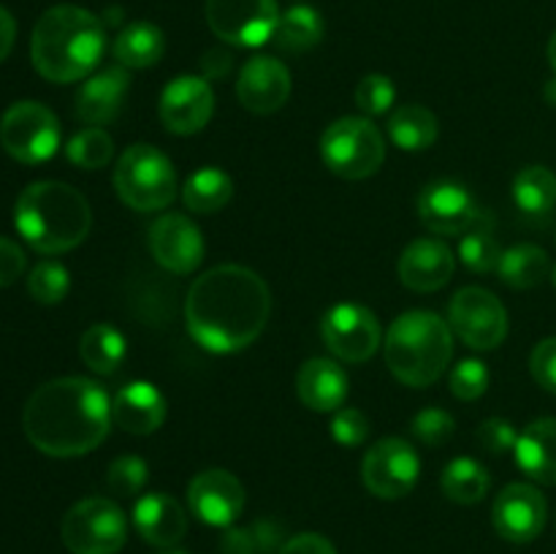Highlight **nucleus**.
I'll list each match as a JSON object with an SVG mask.
<instances>
[{
    "label": "nucleus",
    "instance_id": "obj_2",
    "mask_svg": "<svg viewBox=\"0 0 556 554\" xmlns=\"http://www.w3.org/2000/svg\"><path fill=\"white\" fill-rule=\"evenodd\" d=\"M27 440L41 454L71 459L96 451L112 427V396L90 378H54L38 386L22 413Z\"/></svg>",
    "mask_w": 556,
    "mask_h": 554
},
{
    "label": "nucleus",
    "instance_id": "obj_22",
    "mask_svg": "<svg viewBox=\"0 0 556 554\" xmlns=\"http://www.w3.org/2000/svg\"><path fill=\"white\" fill-rule=\"evenodd\" d=\"M166 396L147 380H130L112 400V421L130 435L157 432L166 421Z\"/></svg>",
    "mask_w": 556,
    "mask_h": 554
},
{
    "label": "nucleus",
    "instance_id": "obj_49",
    "mask_svg": "<svg viewBox=\"0 0 556 554\" xmlns=\"http://www.w3.org/2000/svg\"><path fill=\"white\" fill-rule=\"evenodd\" d=\"M548 63H552V68L556 74V33L552 36V41H548Z\"/></svg>",
    "mask_w": 556,
    "mask_h": 554
},
{
    "label": "nucleus",
    "instance_id": "obj_24",
    "mask_svg": "<svg viewBox=\"0 0 556 554\" xmlns=\"http://www.w3.org/2000/svg\"><path fill=\"white\" fill-rule=\"evenodd\" d=\"M296 394L315 413H337L348 400V375L334 358L315 356L299 367Z\"/></svg>",
    "mask_w": 556,
    "mask_h": 554
},
{
    "label": "nucleus",
    "instance_id": "obj_30",
    "mask_svg": "<svg viewBox=\"0 0 556 554\" xmlns=\"http://www.w3.org/2000/svg\"><path fill=\"white\" fill-rule=\"evenodd\" d=\"M445 498L454 500L459 505H476L481 503L492 487V476L481 462L470 459V456H459V459L448 462L440 478Z\"/></svg>",
    "mask_w": 556,
    "mask_h": 554
},
{
    "label": "nucleus",
    "instance_id": "obj_9",
    "mask_svg": "<svg viewBox=\"0 0 556 554\" xmlns=\"http://www.w3.org/2000/svg\"><path fill=\"white\" fill-rule=\"evenodd\" d=\"M0 144L14 161L43 163L58 152L60 123L38 101H16L0 117Z\"/></svg>",
    "mask_w": 556,
    "mask_h": 554
},
{
    "label": "nucleus",
    "instance_id": "obj_3",
    "mask_svg": "<svg viewBox=\"0 0 556 554\" xmlns=\"http://www.w3.org/2000/svg\"><path fill=\"white\" fill-rule=\"evenodd\" d=\"M106 49V27L81 5H52L38 16L30 38V60L54 85L87 79Z\"/></svg>",
    "mask_w": 556,
    "mask_h": 554
},
{
    "label": "nucleus",
    "instance_id": "obj_33",
    "mask_svg": "<svg viewBox=\"0 0 556 554\" xmlns=\"http://www.w3.org/2000/svg\"><path fill=\"white\" fill-rule=\"evenodd\" d=\"M79 356L92 373L114 375L125 358L123 331L109 324H96L81 335Z\"/></svg>",
    "mask_w": 556,
    "mask_h": 554
},
{
    "label": "nucleus",
    "instance_id": "obj_12",
    "mask_svg": "<svg viewBox=\"0 0 556 554\" xmlns=\"http://www.w3.org/2000/svg\"><path fill=\"white\" fill-rule=\"evenodd\" d=\"M324 342L340 362L362 364L378 353L383 342L378 315L356 302L334 304L320 320Z\"/></svg>",
    "mask_w": 556,
    "mask_h": 554
},
{
    "label": "nucleus",
    "instance_id": "obj_23",
    "mask_svg": "<svg viewBox=\"0 0 556 554\" xmlns=\"http://www.w3.org/2000/svg\"><path fill=\"white\" fill-rule=\"evenodd\" d=\"M134 527L152 546H177L188 532V514L172 494L150 492L136 500Z\"/></svg>",
    "mask_w": 556,
    "mask_h": 554
},
{
    "label": "nucleus",
    "instance_id": "obj_5",
    "mask_svg": "<svg viewBox=\"0 0 556 554\" xmlns=\"http://www.w3.org/2000/svg\"><path fill=\"white\" fill-rule=\"evenodd\" d=\"M386 364L400 383L427 389L448 369L454 356V335L448 320L429 310L402 313L383 340Z\"/></svg>",
    "mask_w": 556,
    "mask_h": 554
},
{
    "label": "nucleus",
    "instance_id": "obj_8",
    "mask_svg": "<svg viewBox=\"0 0 556 554\" xmlns=\"http://www.w3.org/2000/svg\"><path fill=\"white\" fill-rule=\"evenodd\" d=\"M60 536L74 554H117L128 538V519L114 500L87 498L71 505Z\"/></svg>",
    "mask_w": 556,
    "mask_h": 554
},
{
    "label": "nucleus",
    "instance_id": "obj_26",
    "mask_svg": "<svg viewBox=\"0 0 556 554\" xmlns=\"http://www.w3.org/2000/svg\"><path fill=\"white\" fill-rule=\"evenodd\" d=\"M112 52L123 68H152L155 63H161L163 52H166V36L152 22H130L114 38Z\"/></svg>",
    "mask_w": 556,
    "mask_h": 554
},
{
    "label": "nucleus",
    "instance_id": "obj_43",
    "mask_svg": "<svg viewBox=\"0 0 556 554\" xmlns=\"http://www.w3.org/2000/svg\"><path fill=\"white\" fill-rule=\"evenodd\" d=\"M516 440H519V432H516L514 424L505 421V418H486V421L478 427V443H481V449L492 456H503L508 454V451H514Z\"/></svg>",
    "mask_w": 556,
    "mask_h": 554
},
{
    "label": "nucleus",
    "instance_id": "obj_10",
    "mask_svg": "<svg viewBox=\"0 0 556 554\" xmlns=\"http://www.w3.org/2000/svg\"><path fill=\"white\" fill-rule=\"evenodd\" d=\"M448 326L465 345L476 351H492L508 337V313L492 291L481 286H465L451 299Z\"/></svg>",
    "mask_w": 556,
    "mask_h": 554
},
{
    "label": "nucleus",
    "instance_id": "obj_47",
    "mask_svg": "<svg viewBox=\"0 0 556 554\" xmlns=\"http://www.w3.org/2000/svg\"><path fill=\"white\" fill-rule=\"evenodd\" d=\"M201 68H204L206 81L223 79V76L231 71V54L220 52V49H210V52L204 54V60H201Z\"/></svg>",
    "mask_w": 556,
    "mask_h": 554
},
{
    "label": "nucleus",
    "instance_id": "obj_36",
    "mask_svg": "<svg viewBox=\"0 0 556 554\" xmlns=\"http://www.w3.org/2000/svg\"><path fill=\"white\" fill-rule=\"evenodd\" d=\"M280 541V527L271 521H255L250 527H228L223 536V554H269Z\"/></svg>",
    "mask_w": 556,
    "mask_h": 554
},
{
    "label": "nucleus",
    "instance_id": "obj_42",
    "mask_svg": "<svg viewBox=\"0 0 556 554\" xmlns=\"http://www.w3.org/2000/svg\"><path fill=\"white\" fill-rule=\"evenodd\" d=\"M369 435V418L358 407H340L331 418V438L340 445H362Z\"/></svg>",
    "mask_w": 556,
    "mask_h": 554
},
{
    "label": "nucleus",
    "instance_id": "obj_50",
    "mask_svg": "<svg viewBox=\"0 0 556 554\" xmlns=\"http://www.w3.org/2000/svg\"><path fill=\"white\" fill-rule=\"evenodd\" d=\"M546 101L552 103V106H556V79H552L546 85Z\"/></svg>",
    "mask_w": 556,
    "mask_h": 554
},
{
    "label": "nucleus",
    "instance_id": "obj_34",
    "mask_svg": "<svg viewBox=\"0 0 556 554\" xmlns=\"http://www.w3.org/2000/svg\"><path fill=\"white\" fill-rule=\"evenodd\" d=\"M459 259L465 261L467 269L481 272V275L497 269L500 259H503V250H500L497 239H494L492 215H481L470 231L462 234Z\"/></svg>",
    "mask_w": 556,
    "mask_h": 554
},
{
    "label": "nucleus",
    "instance_id": "obj_20",
    "mask_svg": "<svg viewBox=\"0 0 556 554\" xmlns=\"http://www.w3.org/2000/svg\"><path fill=\"white\" fill-rule=\"evenodd\" d=\"M456 269L454 250L432 237L416 239L400 255L402 286L416 293H432L448 286Z\"/></svg>",
    "mask_w": 556,
    "mask_h": 554
},
{
    "label": "nucleus",
    "instance_id": "obj_28",
    "mask_svg": "<svg viewBox=\"0 0 556 554\" xmlns=\"http://www.w3.org/2000/svg\"><path fill=\"white\" fill-rule=\"evenodd\" d=\"M233 179L223 168L204 166L185 179L182 201L193 215H215L231 201Z\"/></svg>",
    "mask_w": 556,
    "mask_h": 554
},
{
    "label": "nucleus",
    "instance_id": "obj_14",
    "mask_svg": "<svg viewBox=\"0 0 556 554\" xmlns=\"http://www.w3.org/2000/svg\"><path fill=\"white\" fill-rule=\"evenodd\" d=\"M157 112L168 134L193 136L204 130L215 114V90L204 76H177L163 87Z\"/></svg>",
    "mask_w": 556,
    "mask_h": 554
},
{
    "label": "nucleus",
    "instance_id": "obj_27",
    "mask_svg": "<svg viewBox=\"0 0 556 554\" xmlns=\"http://www.w3.org/2000/svg\"><path fill=\"white\" fill-rule=\"evenodd\" d=\"M438 117L421 103H405L389 117V139L405 152H421L438 141Z\"/></svg>",
    "mask_w": 556,
    "mask_h": 554
},
{
    "label": "nucleus",
    "instance_id": "obj_39",
    "mask_svg": "<svg viewBox=\"0 0 556 554\" xmlns=\"http://www.w3.org/2000/svg\"><path fill=\"white\" fill-rule=\"evenodd\" d=\"M489 367L481 358H465L451 373V394L462 402L481 400L489 389Z\"/></svg>",
    "mask_w": 556,
    "mask_h": 554
},
{
    "label": "nucleus",
    "instance_id": "obj_18",
    "mask_svg": "<svg viewBox=\"0 0 556 554\" xmlns=\"http://www.w3.org/2000/svg\"><path fill=\"white\" fill-rule=\"evenodd\" d=\"M188 505L204 525L231 527L244 508V487L233 473L212 467L188 483Z\"/></svg>",
    "mask_w": 556,
    "mask_h": 554
},
{
    "label": "nucleus",
    "instance_id": "obj_16",
    "mask_svg": "<svg viewBox=\"0 0 556 554\" xmlns=\"http://www.w3.org/2000/svg\"><path fill=\"white\" fill-rule=\"evenodd\" d=\"M546 498L532 483H508L494 500L492 525L497 536L510 543L535 541L546 527Z\"/></svg>",
    "mask_w": 556,
    "mask_h": 554
},
{
    "label": "nucleus",
    "instance_id": "obj_38",
    "mask_svg": "<svg viewBox=\"0 0 556 554\" xmlns=\"http://www.w3.org/2000/svg\"><path fill=\"white\" fill-rule=\"evenodd\" d=\"M147 473L150 470H147V462L141 459V456H117V459L109 465L106 487L112 489V494H117V498H134V494H139L141 489H144Z\"/></svg>",
    "mask_w": 556,
    "mask_h": 554
},
{
    "label": "nucleus",
    "instance_id": "obj_41",
    "mask_svg": "<svg viewBox=\"0 0 556 554\" xmlns=\"http://www.w3.org/2000/svg\"><path fill=\"white\" fill-rule=\"evenodd\" d=\"M413 435L427 445H445L456 432V421L443 407H424L410 424Z\"/></svg>",
    "mask_w": 556,
    "mask_h": 554
},
{
    "label": "nucleus",
    "instance_id": "obj_48",
    "mask_svg": "<svg viewBox=\"0 0 556 554\" xmlns=\"http://www.w3.org/2000/svg\"><path fill=\"white\" fill-rule=\"evenodd\" d=\"M14 41H16V20L11 16L9 9L0 5V63L11 54Z\"/></svg>",
    "mask_w": 556,
    "mask_h": 554
},
{
    "label": "nucleus",
    "instance_id": "obj_35",
    "mask_svg": "<svg viewBox=\"0 0 556 554\" xmlns=\"http://www.w3.org/2000/svg\"><path fill=\"white\" fill-rule=\"evenodd\" d=\"M114 155V141L101 125H87V128L76 130L65 144V158L74 166L85 168V172H96L103 168Z\"/></svg>",
    "mask_w": 556,
    "mask_h": 554
},
{
    "label": "nucleus",
    "instance_id": "obj_31",
    "mask_svg": "<svg viewBox=\"0 0 556 554\" xmlns=\"http://www.w3.org/2000/svg\"><path fill=\"white\" fill-rule=\"evenodd\" d=\"M514 201L525 215L546 217L556 206V174L546 166H527L514 179Z\"/></svg>",
    "mask_w": 556,
    "mask_h": 554
},
{
    "label": "nucleus",
    "instance_id": "obj_37",
    "mask_svg": "<svg viewBox=\"0 0 556 554\" xmlns=\"http://www.w3.org/2000/svg\"><path fill=\"white\" fill-rule=\"evenodd\" d=\"M68 269L58 261H41L33 266L30 277H27V291L38 304H60L68 297Z\"/></svg>",
    "mask_w": 556,
    "mask_h": 554
},
{
    "label": "nucleus",
    "instance_id": "obj_21",
    "mask_svg": "<svg viewBox=\"0 0 556 554\" xmlns=\"http://www.w3.org/2000/svg\"><path fill=\"white\" fill-rule=\"evenodd\" d=\"M130 90V74L123 65H109L87 76L76 90V117L87 125H106L123 112L125 96Z\"/></svg>",
    "mask_w": 556,
    "mask_h": 554
},
{
    "label": "nucleus",
    "instance_id": "obj_17",
    "mask_svg": "<svg viewBox=\"0 0 556 554\" xmlns=\"http://www.w3.org/2000/svg\"><path fill=\"white\" fill-rule=\"evenodd\" d=\"M481 215L483 212H478L470 190L459 182H451V179L427 185L418 196V217L429 231L440 234V237L467 234Z\"/></svg>",
    "mask_w": 556,
    "mask_h": 554
},
{
    "label": "nucleus",
    "instance_id": "obj_13",
    "mask_svg": "<svg viewBox=\"0 0 556 554\" xmlns=\"http://www.w3.org/2000/svg\"><path fill=\"white\" fill-rule=\"evenodd\" d=\"M421 459L416 449L402 438H383L364 454L362 481L375 498L400 500L416 489Z\"/></svg>",
    "mask_w": 556,
    "mask_h": 554
},
{
    "label": "nucleus",
    "instance_id": "obj_52",
    "mask_svg": "<svg viewBox=\"0 0 556 554\" xmlns=\"http://www.w3.org/2000/svg\"><path fill=\"white\" fill-rule=\"evenodd\" d=\"M552 282H554V288H556V264L552 266Z\"/></svg>",
    "mask_w": 556,
    "mask_h": 554
},
{
    "label": "nucleus",
    "instance_id": "obj_32",
    "mask_svg": "<svg viewBox=\"0 0 556 554\" xmlns=\"http://www.w3.org/2000/svg\"><path fill=\"white\" fill-rule=\"evenodd\" d=\"M324 38V16L313 5H293L280 14L275 30V43L282 52H307Z\"/></svg>",
    "mask_w": 556,
    "mask_h": 554
},
{
    "label": "nucleus",
    "instance_id": "obj_44",
    "mask_svg": "<svg viewBox=\"0 0 556 554\" xmlns=\"http://www.w3.org/2000/svg\"><path fill=\"white\" fill-rule=\"evenodd\" d=\"M530 369L538 386L556 394V337H546V340L538 342L530 356Z\"/></svg>",
    "mask_w": 556,
    "mask_h": 554
},
{
    "label": "nucleus",
    "instance_id": "obj_19",
    "mask_svg": "<svg viewBox=\"0 0 556 554\" xmlns=\"http://www.w3.org/2000/svg\"><path fill=\"white\" fill-rule=\"evenodd\" d=\"M291 96V74L286 63L269 54L250 58L237 76V98L248 112L275 114Z\"/></svg>",
    "mask_w": 556,
    "mask_h": 554
},
{
    "label": "nucleus",
    "instance_id": "obj_4",
    "mask_svg": "<svg viewBox=\"0 0 556 554\" xmlns=\"http://www.w3.org/2000/svg\"><path fill=\"white\" fill-rule=\"evenodd\" d=\"M16 231L33 250L58 255L79 248L92 226L90 201L74 185L41 179L27 185L14 206Z\"/></svg>",
    "mask_w": 556,
    "mask_h": 554
},
{
    "label": "nucleus",
    "instance_id": "obj_40",
    "mask_svg": "<svg viewBox=\"0 0 556 554\" xmlns=\"http://www.w3.org/2000/svg\"><path fill=\"white\" fill-rule=\"evenodd\" d=\"M394 81L383 74H367L356 87V103L364 114L369 117H378V114H386L391 106H394Z\"/></svg>",
    "mask_w": 556,
    "mask_h": 554
},
{
    "label": "nucleus",
    "instance_id": "obj_29",
    "mask_svg": "<svg viewBox=\"0 0 556 554\" xmlns=\"http://www.w3.org/2000/svg\"><path fill=\"white\" fill-rule=\"evenodd\" d=\"M500 280L510 288H535L552 275V261L548 253L538 244H516V248L505 250L503 259H500Z\"/></svg>",
    "mask_w": 556,
    "mask_h": 554
},
{
    "label": "nucleus",
    "instance_id": "obj_11",
    "mask_svg": "<svg viewBox=\"0 0 556 554\" xmlns=\"http://www.w3.org/2000/svg\"><path fill=\"white\" fill-rule=\"evenodd\" d=\"M206 22L220 41L255 49L275 38L280 11L275 0H206Z\"/></svg>",
    "mask_w": 556,
    "mask_h": 554
},
{
    "label": "nucleus",
    "instance_id": "obj_15",
    "mask_svg": "<svg viewBox=\"0 0 556 554\" xmlns=\"http://www.w3.org/2000/svg\"><path fill=\"white\" fill-rule=\"evenodd\" d=\"M201 228L182 212H166L150 226V253L174 275H190L204 261Z\"/></svg>",
    "mask_w": 556,
    "mask_h": 554
},
{
    "label": "nucleus",
    "instance_id": "obj_1",
    "mask_svg": "<svg viewBox=\"0 0 556 554\" xmlns=\"http://www.w3.org/2000/svg\"><path fill=\"white\" fill-rule=\"evenodd\" d=\"M269 286L258 272L239 264H220L195 277L185 299V326L212 353L253 345L269 324Z\"/></svg>",
    "mask_w": 556,
    "mask_h": 554
},
{
    "label": "nucleus",
    "instance_id": "obj_7",
    "mask_svg": "<svg viewBox=\"0 0 556 554\" xmlns=\"http://www.w3.org/2000/svg\"><path fill=\"white\" fill-rule=\"evenodd\" d=\"M326 168L342 179H367L383 166L386 139L367 117H340L320 136Z\"/></svg>",
    "mask_w": 556,
    "mask_h": 554
},
{
    "label": "nucleus",
    "instance_id": "obj_25",
    "mask_svg": "<svg viewBox=\"0 0 556 554\" xmlns=\"http://www.w3.org/2000/svg\"><path fill=\"white\" fill-rule=\"evenodd\" d=\"M514 456L532 481L556 487V418H538L521 429Z\"/></svg>",
    "mask_w": 556,
    "mask_h": 554
},
{
    "label": "nucleus",
    "instance_id": "obj_6",
    "mask_svg": "<svg viewBox=\"0 0 556 554\" xmlns=\"http://www.w3.org/2000/svg\"><path fill=\"white\" fill-rule=\"evenodd\" d=\"M119 201L136 212H161L177 196V174L166 152L152 144H134L119 155L114 168Z\"/></svg>",
    "mask_w": 556,
    "mask_h": 554
},
{
    "label": "nucleus",
    "instance_id": "obj_45",
    "mask_svg": "<svg viewBox=\"0 0 556 554\" xmlns=\"http://www.w3.org/2000/svg\"><path fill=\"white\" fill-rule=\"evenodd\" d=\"M25 266H27L25 250H22L16 242H11V239L0 237V288L20 280Z\"/></svg>",
    "mask_w": 556,
    "mask_h": 554
},
{
    "label": "nucleus",
    "instance_id": "obj_51",
    "mask_svg": "<svg viewBox=\"0 0 556 554\" xmlns=\"http://www.w3.org/2000/svg\"><path fill=\"white\" fill-rule=\"evenodd\" d=\"M157 554H188V552H185V549H179V546H166V549H161Z\"/></svg>",
    "mask_w": 556,
    "mask_h": 554
},
{
    "label": "nucleus",
    "instance_id": "obj_46",
    "mask_svg": "<svg viewBox=\"0 0 556 554\" xmlns=\"http://www.w3.org/2000/svg\"><path fill=\"white\" fill-rule=\"evenodd\" d=\"M277 554H337V549L329 538L318 536V532H299V536L288 538Z\"/></svg>",
    "mask_w": 556,
    "mask_h": 554
}]
</instances>
